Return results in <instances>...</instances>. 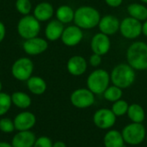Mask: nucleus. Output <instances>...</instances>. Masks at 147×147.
<instances>
[{
    "mask_svg": "<svg viewBox=\"0 0 147 147\" xmlns=\"http://www.w3.org/2000/svg\"><path fill=\"white\" fill-rule=\"evenodd\" d=\"M111 46H112V43H111L110 36L100 31L96 33L92 36L90 40V43L91 52L100 55L102 56L107 55L110 51Z\"/></svg>",
    "mask_w": 147,
    "mask_h": 147,
    "instance_id": "ddd939ff",
    "label": "nucleus"
},
{
    "mask_svg": "<svg viewBox=\"0 0 147 147\" xmlns=\"http://www.w3.org/2000/svg\"><path fill=\"white\" fill-rule=\"evenodd\" d=\"M103 98L109 101V102H115L118 100H121L123 96V89H121V88L112 84L109 85L107 89L104 91V93L102 94Z\"/></svg>",
    "mask_w": 147,
    "mask_h": 147,
    "instance_id": "a878e982",
    "label": "nucleus"
},
{
    "mask_svg": "<svg viewBox=\"0 0 147 147\" xmlns=\"http://www.w3.org/2000/svg\"><path fill=\"white\" fill-rule=\"evenodd\" d=\"M54 15L57 20L65 25H68L73 23L75 10L68 4H62L56 9Z\"/></svg>",
    "mask_w": 147,
    "mask_h": 147,
    "instance_id": "4be33fe9",
    "label": "nucleus"
},
{
    "mask_svg": "<svg viewBox=\"0 0 147 147\" xmlns=\"http://www.w3.org/2000/svg\"><path fill=\"white\" fill-rule=\"evenodd\" d=\"M127 12L129 16L140 22L147 19V6L143 3H131L127 7Z\"/></svg>",
    "mask_w": 147,
    "mask_h": 147,
    "instance_id": "5701e85b",
    "label": "nucleus"
},
{
    "mask_svg": "<svg viewBox=\"0 0 147 147\" xmlns=\"http://www.w3.org/2000/svg\"><path fill=\"white\" fill-rule=\"evenodd\" d=\"M0 147H13V146L5 141H0Z\"/></svg>",
    "mask_w": 147,
    "mask_h": 147,
    "instance_id": "e433bc0d",
    "label": "nucleus"
},
{
    "mask_svg": "<svg viewBox=\"0 0 147 147\" xmlns=\"http://www.w3.org/2000/svg\"><path fill=\"white\" fill-rule=\"evenodd\" d=\"M109 74L111 83L121 89L130 88L136 80V71L127 62L115 65Z\"/></svg>",
    "mask_w": 147,
    "mask_h": 147,
    "instance_id": "7ed1b4c3",
    "label": "nucleus"
},
{
    "mask_svg": "<svg viewBox=\"0 0 147 147\" xmlns=\"http://www.w3.org/2000/svg\"><path fill=\"white\" fill-rule=\"evenodd\" d=\"M119 32L125 39L136 40L142 35V22L127 16L121 21Z\"/></svg>",
    "mask_w": 147,
    "mask_h": 147,
    "instance_id": "6e6552de",
    "label": "nucleus"
},
{
    "mask_svg": "<svg viewBox=\"0 0 147 147\" xmlns=\"http://www.w3.org/2000/svg\"><path fill=\"white\" fill-rule=\"evenodd\" d=\"M117 117L112 112L111 108H100L96 110L93 114V123L94 125L102 130H109L116 123Z\"/></svg>",
    "mask_w": 147,
    "mask_h": 147,
    "instance_id": "9d476101",
    "label": "nucleus"
},
{
    "mask_svg": "<svg viewBox=\"0 0 147 147\" xmlns=\"http://www.w3.org/2000/svg\"><path fill=\"white\" fill-rule=\"evenodd\" d=\"M53 147H67L65 143L63 141H56L53 144Z\"/></svg>",
    "mask_w": 147,
    "mask_h": 147,
    "instance_id": "c9c22d12",
    "label": "nucleus"
},
{
    "mask_svg": "<svg viewBox=\"0 0 147 147\" xmlns=\"http://www.w3.org/2000/svg\"><path fill=\"white\" fill-rule=\"evenodd\" d=\"M95 94L87 88L75 89L70 95V101L73 107L78 109H86L94 105Z\"/></svg>",
    "mask_w": 147,
    "mask_h": 147,
    "instance_id": "1a4fd4ad",
    "label": "nucleus"
},
{
    "mask_svg": "<svg viewBox=\"0 0 147 147\" xmlns=\"http://www.w3.org/2000/svg\"><path fill=\"white\" fill-rule=\"evenodd\" d=\"M14 121L9 118L0 119V131L4 133H11L15 131Z\"/></svg>",
    "mask_w": 147,
    "mask_h": 147,
    "instance_id": "c756f323",
    "label": "nucleus"
},
{
    "mask_svg": "<svg viewBox=\"0 0 147 147\" xmlns=\"http://www.w3.org/2000/svg\"><path fill=\"white\" fill-rule=\"evenodd\" d=\"M110 83V74L107 70L100 68H96L91 71L86 79V88L95 95L102 94Z\"/></svg>",
    "mask_w": 147,
    "mask_h": 147,
    "instance_id": "20e7f679",
    "label": "nucleus"
},
{
    "mask_svg": "<svg viewBox=\"0 0 147 147\" xmlns=\"http://www.w3.org/2000/svg\"><path fill=\"white\" fill-rule=\"evenodd\" d=\"M128 107L129 104L127 103V101H126L123 99H121L113 102L111 110L116 117H122L127 114Z\"/></svg>",
    "mask_w": 147,
    "mask_h": 147,
    "instance_id": "bb28decb",
    "label": "nucleus"
},
{
    "mask_svg": "<svg viewBox=\"0 0 147 147\" xmlns=\"http://www.w3.org/2000/svg\"><path fill=\"white\" fill-rule=\"evenodd\" d=\"M146 130L142 123L131 122L125 126L121 131L122 137L126 144L129 146H139L146 140Z\"/></svg>",
    "mask_w": 147,
    "mask_h": 147,
    "instance_id": "423d86ee",
    "label": "nucleus"
},
{
    "mask_svg": "<svg viewBox=\"0 0 147 147\" xmlns=\"http://www.w3.org/2000/svg\"><path fill=\"white\" fill-rule=\"evenodd\" d=\"M54 14L55 10L53 4L46 1L37 3L33 10L34 16L40 23L50 21L54 16Z\"/></svg>",
    "mask_w": 147,
    "mask_h": 147,
    "instance_id": "a211bd4d",
    "label": "nucleus"
},
{
    "mask_svg": "<svg viewBox=\"0 0 147 147\" xmlns=\"http://www.w3.org/2000/svg\"><path fill=\"white\" fill-rule=\"evenodd\" d=\"M35 140V134L30 130L20 131L13 137L11 145L13 147H33Z\"/></svg>",
    "mask_w": 147,
    "mask_h": 147,
    "instance_id": "6ab92c4d",
    "label": "nucleus"
},
{
    "mask_svg": "<svg viewBox=\"0 0 147 147\" xmlns=\"http://www.w3.org/2000/svg\"><path fill=\"white\" fill-rule=\"evenodd\" d=\"M26 82L28 91L34 95H41L47 89L46 81L38 75H32Z\"/></svg>",
    "mask_w": 147,
    "mask_h": 147,
    "instance_id": "aec40b11",
    "label": "nucleus"
},
{
    "mask_svg": "<svg viewBox=\"0 0 147 147\" xmlns=\"http://www.w3.org/2000/svg\"><path fill=\"white\" fill-rule=\"evenodd\" d=\"M12 105L11 95L4 92H0V117L5 115Z\"/></svg>",
    "mask_w": 147,
    "mask_h": 147,
    "instance_id": "cd10ccee",
    "label": "nucleus"
},
{
    "mask_svg": "<svg viewBox=\"0 0 147 147\" xmlns=\"http://www.w3.org/2000/svg\"><path fill=\"white\" fill-rule=\"evenodd\" d=\"M13 121L16 131H28L35 126L36 117L29 111H23L16 114Z\"/></svg>",
    "mask_w": 147,
    "mask_h": 147,
    "instance_id": "dca6fc26",
    "label": "nucleus"
},
{
    "mask_svg": "<svg viewBox=\"0 0 147 147\" xmlns=\"http://www.w3.org/2000/svg\"><path fill=\"white\" fill-rule=\"evenodd\" d=\"M127 62L135 71L147 70V43L143 41L132 42L126 51Z\"/></svg>",
    "mask_w": 147,
    "mask_h": 147,
    "instance_id": "f257e3e1",
    "label": "nucleus"
},
{
    "mask_svg": "<svg viewBox=\"0 0 147 147\" xmlns=\"http://www.w3.org/2000/svg\"><path fill=\"white\" fill-rule=\"evenodd\" d=\"M84 39V29L76 24H68L65 27L61 36V42L66 47H75Z\"/></svg>",
    "mask_w": 147,
    "mask_h": 147,
    "instance_id": "9b49d317",
    "label": "nucleus"
},
{
    "mask_svg": "<svg viewBox=\"0 0 147 147\" xmlns=\"http://www.w3.org/2000/svg\"><path fill=\"white\" fill-rule=\"evenodd\" d=\"M101 17V13L96 7L82 5L75 10L73 23L84 30H89L98 26Z\"/></svg>",
    "mask_w": 147,
    "mask_h": 147,
    "instance_id": "f03ea898",
    "label": "nucleus"
},
{
    "mask_svg": "<svg viewBox=\"0 0 147 147\" xmlns=\"http://www.w3.org/2000/svg\"><path fill=\"white\" fill-rule=\"evenodd\" d=\"M53 141L47 136H41L36 139L33 147H53Z\"/></svg>",
    "mask_w": 147,
    "mask_h": 147,
    "instance_id": "2f4dec72",
    "label": "nucleus"
},
{
    "mask_svg": "<svg viewBox=\"0 0 147 147\" xmlns=\"http://www.w3.org/2000/svg\"><path fill=\"white\" fill-rule=\"evenodd\" d=\"M146 143H147V133H146Z\"/></svg>",
    "mask_w": 147,
    "mask_h": 147,
    "instance_id": "ea45409f",
    "label": "nucleus"
},
{
    "mask_svg": "<svg viewBox=\"0 0 147 147\" xmlns=\"http://www.w3.org/2000/svg\"><path fill=\"white\" fill-rule=\"evenodd\" d=\"M125 144L121 132L115 129H109L103 137L105 147H124Z\"/></svg>",
    "mask_w": 147,
    "mask_h": 147,
    "instance_id": "412c9836",
    "label": "nucleus"
},
{
    "mask_svg": "<svg viewBox=\"0 0 147 147\" xmlns=\"http://www.w3.org/2000/svg\"><path fill=\"white\" fill-rule=\"evenodd\" d=\"M2 89H3V84H2V82L0 81V92H2Z\"/></svg>",
    "mask_w": 147,
    "mask_h": 147,
    "instance_id": "58836bf2",
    "label": "nucleus"
},
{
    "mask_svg": "<svg viewBox=\"0 0 147 147\" xmlns=\"http://www.w3.org/2000/svg\"><path fill=\"white\" fill-rule=\"evenodd\" d=\"M142 35L147 37V19L142 22Z\"/></svg>",
    "mask_w": 147,
    "mask_h": 147,
    "instance_id": "f704fd0d",
    "label": "nucleus"
},
{
    "mask_svg": "<svg viewBox=\"0 0 147 147\" xmlns=\"http://www.w3.org/2000/svg\"><path fill=\"white\" fill-rule=\"evenodd\" d=\"M120 23L121 21L117 16L112 14H107L102 16L97 28L100 32L111 36L119 32Z\"/></svg>",
    "mask_w": 147,
    "mask_h": 147,
    "instance_id": "4468645a",
    "label": "nucleus"
},
{
    "mask_svg": "<svg viewBox=\"0 0 147 147\" xmlns=\"http://www.w3.org/2000/svg\"><path fill=\"white\" fill-rule=\"evenodd\" d=\"M11 101L12 104L20 109H27L32 104L31 97L28 94L21 91L14 92L11 94Z\"/></svg>",
    "mask_w": 147,
    "mask_h": 147,
    "instance_id": "393cba45",
    "label": "nucleus"
},
{
    "mask_svg": "<svg viewBox=\"0 0 147 147\" xmlns=\"http://www.w3.org/2000/svg\"><path fill=\"white\" fill-rule=\"evenodd\" d=\"M48 41L40 36H35L24 40L22 49L28 55H39L46 52L48 49Z\"/></svg>",
    "mask_w": 147,
    "mask_h": 147,
    "instance_id": "f8f14e48",
    "label": "nucleus"
},
{
    "mask_svg": "<svg viewBox=\"0 0 147 147\" xmlns=\"http://www.w3.org/2000/svg\"><path fill=\"white\" fill-rule=\"evenodd\" d=\"M41 24L34 15L22 16L17 23L16 30L18 35L24 40L38 36L40 33Z\"/></svg>",
    "mask_w": 147,
    "mask_h": 147,
    "instance_id": "39448f33",
    "label": "nucleus"
},
{
    "mask_svg": "<svg viewBox=\"0 0 147 147\" xmlns=\"http://www.w3.org/2000/svg\"><path fill=\"white\" fill-rule=\"evenodd\" d=\"M65 27V24H63L56 18L51 19L50 21H48L44 29L45 38L48 42H55L59 40L61 38Z\"/></svg>",
    "mask_w": 147,
    "mask_h": 147,
    "instance_id": "f3484780",
    "label": "nucleus"
},
{
    "mask_svg": "<svg viewBox=\"0 0 147 147\" xmlns=\"http://www.w3.org/2000/svg\"><path fill=\"white\" fill-rule=\"evenodd\" d=\"M88 65V61L84 56L76 55L68 59L66 62V69L71 75L78 77L85 74Z\"/></svg>",
    "mask_w": 147,
    "mask_h": 147,
    "instance_id": "2eb2a0df",
    "label": "nucleus"
},
{
    "mask_svg": "<svg viewBox=\"0 0 147 147\" xmlns=\"http://www.w3.org/2000/svg\"><path fill=\"white\" fill-rule=\"evenodd\" d=\"M124 0H104L105 3L111 8H118L123 3Z\"/></svg>",
    "mask_w": 147,
    "mask_h": 147,
    "instance_id": "473e14b6",
    "label": "nucleus"
},
{
    "mask_svg": "<svg viewBox=\"0 0 147 147\" xmlns=\"http://www.w3.org/2000/svg\"><path fill=\"white\" fill-rule=\"evenodd\" d=\"M6 36V27L3 22L0 21V43L4 40Z\"/></svg>",
    "mask_w": 147,
    "mask_h": 147,
    "instance_id": "72a5a7b5",
    "label": "nucleus"
},
{
    "mask_svg": "<svg viewBox=\"0 0 147 147\" xmlns=\"http://www.w3.org/2000/svg\"><path fill=\"white\" fill-rule=\"evenodd\" d=\"M15 6L17 12L22 16L29 15L33 10V5L30 0H16Z\"/></svg>",
    "mask_w": 147,
    "mask_h": 147,
    "instance_id": "c85d7f7f",
    "label": "nucleus"
},
{
    "mask_svg": "<svg viewBox=\"0 0 147 147\" xmlns=\"http://www.w3.org/2000/svg\"><path fill=\"white\" fill-rule=\"evenodd\" d=\"M127 115L129 120L134 123H143L146 119L145 109L138 103H133L129 105Z\"/></svg>",
    "mask_w": 147,
    "mask_h": 147,
    "instance_id": "b1692460",
    "label": "nucleus"
},
{
    "mask_svg": "<svg viewBox=\"0 0 147 147\" xmlns=\"http://www.w3.org/2000/svg\"><path fill=\"white\" fill-rule=\"evenodd\" d=\"M141 3H145V4H147V0H140Z\"/></svg>",
    "mask_w": 147,
    "mask_h": 147,
    "instance_id": "4c0bfd02",
    "label": "nucleus"
},
{
    "mask_svg": "<svg viewBox=\"0 0 147 147\" xmlns=\"http://www.w3.org/2000/svg\"><path fill=\"white\" fill-rule=\"evenodd\" d=\"M102 56L100 55H97V54H95V53H92L90 57H89V60H88V63L90 67L92 68H99L100 65L102 64Z\"/></svg>",
    "mask_w": 147,
    "mask_h": 147,
    "instance_id": "7c9ffc66",
    "label": "nucleus"
},
{
    "mask_svg": "<svg viewBox=\"0 0 147 147\" xmlns=\"http://www.w3.org/2000/svg\"><path fill=\"white\" fill-rule=\"evenodd\" d=\"M34 64L28 57H20L11 66L12 76L20 81H27L34 73Z\"/></svg>",
    "mask_w": 147,
    "mask_h": 147,
    "instance_id": "0eeeda50",
    "label": "nucleus"
}]
</instances>
